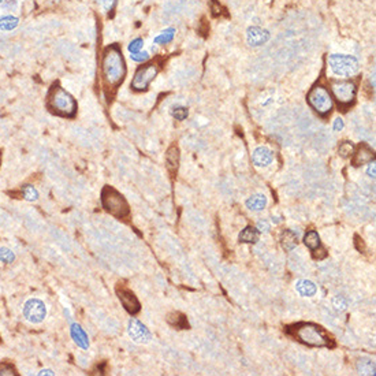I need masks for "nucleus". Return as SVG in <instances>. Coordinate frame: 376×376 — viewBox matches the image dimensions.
<instances>
[{"label":"nucleus","instance_id":"f257e3e1","mask_svg":"<svg viewBox=\"0 0 376 376\" xmlns=\"http://www.w3.org/2000/svg\"><path fill=\"white\" fill-rule=\"evenodd\" d=\"M103 78L107 87H119L126 77V63L119 47L111 45L106 48L102 60Z\"/></svg>","mask_w":376,"mask_h":376},{"label":"nucleus","instance_id":"f03ea898","mask_svg":"<svg viewBox=\"0 0 376 376\" xmlns=\"http://www.w3.org/2000/svg\"><path fill=\"white\" fill-rule=\"evenodd\" d=\"M47 107L56 115L72 118L77 112V102L69 92L59 85H54L47 97Z\"/></svg>","mask_w":376,"mask_h":376},{"label":"nucleus","instance_id":"7ed1b4c3","mask_svg":"<svg viewBox=\"0 0 376 376\" xmlns=\"http://www.w3.org/2000/svg\"><path fill=\"white\" fill-rule=\"evenodd\" d=\"M294 337L304 345L313 347H324L331 345V338L322 327L311 323L297 325L294 328Z\"/></svg>","mask_w":376,"mask_h":376},{"label":"nucleus","instance_id":"20e7f679","mask_svg":"<svg viewBox=\"0 0 376 376\" xmlns=\"http://www.w3.org/2000/svg\"><path fill=\"white\" fill-rule=\"evenodd\" d=\"M102 203L104 210L119 219L127 216L130 212L129 204L125 200V197L119 192H116L115 189L109 188V186H106L103 189Z\"/></svg>","mask_w":376,"mask_h":376},{"label":"nucleus","instance_id":"39448f33","mask_svg":"<svg viewBox=\"0 0 376 376\" xmlns=\"http://www.w3.org/2000/svg\"><path fill=\"white\" fill-rule=\"evenodd\" d=\"M308 103L315 112H318L319 115H327L331 112L333 109V97L330 92L322 85H316L311 89V92L308 93Z\"/></svg>","mask_w":376,"mask_h":376},{"label":"nucleus","instance_id":"423d86ee","mask_svg":"<svg viewBox=\"0 0 376 376\" xmlns=\"http://www.w3.org/2000/svg\"><path fill=\"white\" fill-rule=\"evenodd\" d=\"M328 66L335 75L340 77H350L358 72V60L350 55L333 54L328 56Z\"/></svg>","mask_w":376,"mask_h":376},{"label":"nucleus","instance_id":"0eeeda50","mask_svg":"<svg viewBox=\"0 0 376 376\" xmlns=\"http://www.w3.org/2000/svg\"><path fill=\"white\" fill-rule=\"evenodd\" d=\"M331 90L338 104L345 107L355 102L357 87L353 81H334L331 84Z\"/></svg>","mask_w":376,"mask_h":376},{"label":"nucleus","instance_id":"6e6552de","mask_svg":"<svg viewBox=\"0 0 376 376\" xmlns=\"http://www.w3.org/2000/svg\"><path fill=\"white\" fill-rule=\"evenodd\" d=\"M158 72H159V69L155 63H148V65L140 67L134 74L133 81H131V89L136 90V92L146 90L148 87L151 85V82L155 80V77L158 75Z\"/></svg>","mask_w":376,"mask_h":376},{"label":"nucleus","instance_id":"1a4fd4ad","mask_svg":"<svg viewBox=\"0 0 376 376\" xmlns=\"http://www.w3.org/2000/svg\"><path fill=\"white\" fill-rule=\"evenodd\" d=\"M23 318L26 319L29 323L33 324H40L47 318V306L41 300L38 298H30L23 305Z\"/></svg>","mask_w":376,"mask_h":376},{"label":"nucleus","instance_id":"9d476101","mask_svg":"<svg viewBox=\"0 0 376 376\" xmlns=\"http://www.w3.org/2000/svg\"><path fill=\"white\" fill-rule=\"evenodd\" d=\"M127 333L130 335L131 340L137 343H148L151 340L149 330L138 319H130V322L127 324Z\"/></svg>","mask_w":376,"mask_h":376},{"label":"nucleus","instance_id":"9b49d317","mask_svg":"<svg viewBox=\"0 0 376 376\" xmlns=\"http://www.w3.org/2000/svg\"><path fill=\"white\" fill-rule=\"evenodd\" d=\"M118 297H119V300L122 303L123 308L129 313L136 315L137 312H140V309H141L140 301L137 300V297L134 296V293H131L130 290L119 289L118 290Z\"/></svg>","mask_w":376,"mask_h":376},{"label":"nucleus","instance_id":"f8f14e48","mask_svg":"<svg viewBox=\"0 0 376 376\" xmlns=\"http://www.w3.org/2000/svg\"><path fill=\"white\" fill-rule=\"evenodd\" d=\"M269 38L268 30L261 29L259 26H252L246 32V40L248 44L252 47H260L263 44H266Z\"/></svg>","mask_w":376,"mask_h":376},{"label":"nucleus","instance_id":"ddd939ff","mask_svg":"<svg viewBox=\"0 0 376 376\" xmlns=\"http://www.w3.org/2000/svg\"><path fill=\"white\" fill-rule=\"evenodd\" d=\"M252 161L256 167H267L272 163V152L267 146H259L253 151Z\"/></svg>","mask_w":376,"mask_h":376},{"label":"nucleus","instance_id":"4468645a","mask_svg":"<svg viewBox=\"0 0 376 376\" xmlns=\"http://www.w3.org/2000/svg\"><path fill=\"white\" fill-rule=\"evenodd\" d=\"M70 334H72L74 343L77 346H80L81 349L87 350L88 347H89V338H88L87 333L84 331V328L78 323H72V325H70Z\"/></svg>","mask_w":376,"mask_h":376},{"label":"nucleus","instance_id":"2eb2a0df","mask_svg":"<svg viewBox=\"0 0 376 376\" xmlns=\"http://www.w3.org/2000/svg\"><path fill=\"white\" fill-rule=\"evenodd\" d=\"M372 159H374V151L369 146H367V145H361L357 149V152L355 153V156H353V166H364V164L369 163Z\"/></svg>","mask_w":376,"mask_h":376},{"label":"nucleus","instance_id":"dca6fc26","mask_svg":"<svg viewBox=\"0 0 376 376\" xmlns=\"http://www.w3.org/2000/svg\"><path fill=\"white\" fill-rule=\"evenodd\" d=\"M296 290L298 291V294L303 297H313L318 291L316 285L308 279H300L296 283Z\"/></svg>","mask_w":376,"mask_h":376},{"label":"nucleus","instance_id":"f3484780","mask_svg":"<svg viewBox=\"0 0 376 376\" xmlns=\"http://www.w3.org/2000/svg\"><path fill=\"white\" fill-rule=\"evenodd\" d=\"M267 205V197L264 195H253L251 196L248 200H246V207L248 210L254 211V212H260L266 208Z\"/></svg>","mask_w":376,"mask_h":376},{"label":"nucleus","instance_id":"a211bd4d","mask_svg":"<svg viewBox=\"0 0 376 376\" xmlns=\"http://www.w3.org/2000/svg\"><path fill=\"white\" fill-rule=\"evenodd\" d=\"M279 241H281V245L285 251H293L294 248L298 244V241H297V235L293 232H290V230H285V232L281 233V237H279Z\"/></svg>","mask_w":376,"mask_h":376},{"label":"nucleus","instance_id":"6ab92c4d","mask_svg":"<svg viewBox=\"0 0 376 376\" xmlns=\"http://www.w3.org/2000/svg\"><path fill=\"white\" fill-rule=\"evenodd\" d=\"M238 239L244 244H256L259 241V230L256 227L248 226L241 232Z\"/></svg>","mask_w":376,"mask_h":376},{"label":"nucleus","instance_id":"aec40b11","mask_svg":"<svg viewBox=\"0 0 376 376\" xmlns=\"http://www.w3.org/2000/svg\"><path fill=\"white\" fill-rule=\"evenodd\" d=\"M166 161L167 166L171 171H177L178 164H179V151H178L177 146H173V148L168 149V152L166 155Z\"/></svg>","mask_w":376,"mask_h":376},{"label":"nucleus","instance_id":"412c9836","mask_svg":"<svg viewBox=\"0 0 376 376\" xmlns=\"http://www.w3.org/2000/svg\"><path fill=\"white\" fill-rule=\"evenodd\" d=\"M304 244L309 249H312V251H315V249H318L319 246H320V237H319V234L316 232H308L306 234H305V237H304Z\"/></svg>","mask_w":376,"mask_h":376},{"label":"nucleus","instance_id":"4be33fe9","mask_svg":"<svg viewBox=\"0 0 376 376\" xmlns=\"http://www.w3.org/2000/svg\"><path fill=\"white\" fill-rule=\"evenodd\" d=\"M357 369L361 375H375V364L371 360H360L357 364Z\"/></svg>","mask_w":376,"mask_h":376},{"label":"nucleus","instance_id":"5701e85b","mask_svg":"<svg viewBox=\"0 0 376 376\" xmlns=\"http://www.w3.org/2000/svg\"><path fill=\"white\" fill-rule=\"evenodd\" d=\"M174 36H175V29L174 28H168V29L163 30L159 36L155 37V43L160 44V45L171 43L174 40Z\"/></svg>","mask_w":376,"mask_h":376},{"label":"nucleus","instance_id":"b1692460","mask_svg":"<svg viewBox=\"0 0 376 376\" xmlns=\"http://www.w3.org/2000/svg\"><path fill=\"white\" fill-rule=\"evenodd\" d=\"M22 196L26 201H37L38 200V192L35 186L32 185H25L22 186Z\"/></svg>","mask_w":376,"mask_h":376},{"label":"nucleus","instance_id":"393cba45","mask_svg":"<svg viewBox=\"0 0 376 376\" xmlns=\"http://www.w3.org/2000/svg\"><path fill=\"white\" fill-rule=\"evenodd\" d=\"M18 25V19L15 17L7 15L0 18V30H11Z\"/></svg>","mask_w":376,"mask_h":376},{"label":"nucleus","instance_id":"a878e982","mask_svg":"<svg viewBox=\"0 0 376 376\" xmlns=\"http://www.w3.org/2000/svg\"><path fill=\"white\" fill-rule=\"evenodd\" d=\"M338 152L342 158H350L353 153H355V146L352 143H349V141H345V143H342L340 145V148H338Z\"/></svg>","mask_w":376,"mask_h":376},{"label":"nucleus","instance_id":"bb28decb","mask_svg":"<svg viewBox=\"0 0 376 376\" xmlns=\"http://www.w3.org/2000/svg\"><path fill=\"white\" fill-rule=\"evenodd\" d=\"M15 260V254L11 249L8 248H0V261L6 263V264H11Z\"/></svg>","mask_w":376,"mask_h":376},{"label":"nucleus","instance_id":"cd10ccee","mask_svg":"<svg viewBox=\"0 0 376 376\" xmlns=\"http://www.w3.org/2000/svg\"><path fill=\"white\" fill-rule=\"evenodd\" d=\"M171 114H173V116L177 121H185L189 115L188 109L185 108V107H174Z\"/></svg>","mask_w":376,"mask_h":376},{"label":"nucleus","instance_id":"c85d7f7f","mask_svg":"<svg viewBox=\"0 0 376 376\" xmlns=\"http://www.w3.org/2000/svg\"><path fill=\"white\" fill-rule=\"evenodd\" d=\"M143 47H144V40L143 38H134L129 44V51H130V54H137L143 50Z\"/></svg>","mask_w":376,"mask_h":376},{"label":"nucleus","instance_id":"c756f323","mask_svg":"<svg viewBox=\"0 0 376 376\" xmlns=\"http://www.w3.org/2000/svg\"><path fill=\"white\" fill-rule=\"evenodd\" d=\"M15 369L11 367V365H7V364H3L0 365V376H15Z\"/></svg>","mask_w":376,"mask_h":376},{"label":"nucleus","instance_id":"7c9ffc66","mask_svg":"<svg viewBox=\"0 0 376 376\" xmlns=\"http://www.w3.org/2000/svg\"><path fill=\"white\" fill-rule=\"evenodd\" d=\"M130 56H131V59L134 60V62H140V63H141V62H145V60H148L151 55H149L148 52H145V51L141 52V51H140V52H137V54H131Z\"/></svg>","mask_w":376,"mask_h":376},{"label":"nucleus","instance_id":"2f4dec72","mask_svg":"<svg viewBox=\"0 0 376 376\" xmlns=\"http://www.w3.org/2000/svg\"><path fill=\"white\" fill-rule=\"evenodd\" d=\"M369 166L367 168V175H368L369 178H372V179H375V174H376V161L375 159H372L368 163Z\"/></svg>","mask_w":376,"mask_h":376},{"label":"nucleus","instance_id":"473e14b6","mask_svg":"<svg viewBox=\"0 0 376 376\" xmlns=\"http://www.w3.org/2000/svg\"><path fill=\"white\" fill-rule=\"evenodd\" d=\"M256 229H257L259 232H268V230H269V223H268L267 220H259Z\"/></svg>","mask_w":376,"mask_h":376},{"label":"nucleus","instance_id":"72a5a7b5","mask_svg":"<svg viewBox=\"0 0 376 376\" xmlns=\"http://www.w3.org/2000/svg\"><path fill=\"white\" fill-rule=\"evenodd\" d=\"M334 130L335 131H340L343 127H345V123H343V119L342 118H337L335 121H334Z\"/></svg>","mask_w":376,"mask_h":376},{"label":"nucleus","instance_id":"f704fd0d","mask_svg":"<svg viewBox=\"0 0 376 376\" xmlns=\"http://www.w3.org/2000/svg\"><path fill=\"white\" fill-rule=\"evenodd\" d=\"M100 3L103 4V7L106 8L107 11H109V10H112V7H114L115 0H100Z\"/></svg>","mask_w":376,"mask_h":376},{"label":"nucleus","instance_id":"c9c22d12","mask_svg":"<svg viewBox=\"0 0 376 376\" xmlns=\"http://www.w3.org/2000/svg\"><path fill=\"white\" fill-rule=\"evenodd\" d=\"M43 375H50V376H54L55 374L52 372L51 369H41L40 372H38V376H43Z\"/></svg>","mask_w":376,"mask_h":376},{"label":"nucleus","instance_id":"e433bc0d","mask_svg":"<svg viewBox=\"0 0 376 376\" xmlns=\"http://www.w3.org/2000/svg\"><path fill=\"white\" fill-rule=\"evenodd\" d=\"M0 161H1V152H0Z\"/></svg>","mask_w":376,"mask_h":376}]
</instances>
